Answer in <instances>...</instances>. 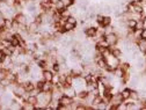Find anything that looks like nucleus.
Here are the masks:
<instances>
[{
    "instance_id": "obj_1",
    "label": "nucleus",
    "mask_w": 146,
    "mask_h": 110,
    "mask_svg": "<svg viewBox=\"0 0 146 110\" xmlns=\"http://www.w3.org/2000/svg\"><path fill=\"white\" fill-rule=\"evenodd\" d=\"M104 38L106 41L108 42L109 46H114V45H117L118 41H119V37L116 32H110V34H107L104 35Z\"/></svg>"
},
{
    "instance_id": "obj_2",
    "label": "nucleus",
    "mask_w": 146,
    "mask_h": 110,
    "mask_svg": "<svg viewBox=\"0 0 146 110\" xmlns=\"http://www.w3.org/2000/svg\"><path fill=\"white\" fill-rule=\"evenodd\" d=\"M72 103H73V97H70L65 94H63V96L59 99V104L65 107V109H67V107H70Z\"/></svg>"
},
{
    "instance_id": "obj_3",
    "label": "nucleus",
    "mask_w": 146,
    "mask_h": 110,
    "mask_svg": "<svg viewBox=\"0 0 146 110\" xmlns=\"http://www.w3.org/2000/svg\"><path fill=\"white\" fill-rule=\"evenodd\" d=\"M84 31H85L86 37H94L98 32V28L96 27H87V28H85Z\"/></svg>"
},
{
    "instance_id": "obj_4",
    "label": "nucleus",
    "mask_w": 146,
    "mask_h": 110,
    "mask_svg": "<svg viewBox=\"0 0 146 110\" xmlns=\"http://www.w3.org/2000/svg\"><path fill=\"white\" fill-rule=\"evenodd\" d=\"M54 72L51 70H43V80L44 81H52Z\"/></svg>"
},
{
    "instance_id": "obj_5",
    "label": "nucleus",
    "mask_w": 146,
    "mask_h": 110,
    "mask_svg": "<svg viewBox=\"0 0 146 110\" xmlns=\"http://www.w3.org/2000/svg\"><path fill=\"white\" fill-rule=\"evenodd\" d=\"M137 45H138V49L140 52H143V53L146 52V40L145 38H139L137 42Z\"/></svg>"
},
{
    "instance_id": "obj_6",
    "label": "nucleus",
    "mask_w": 146,
    "mask_h": 110,
    "mask_svg": "<svg viewBox=\"0 0 146 110\" xmlns=\"http://www.w3.org/2000/svg\"><path fill=\"white\" fill-rule=\"evenodd\" d=\"M54 85L52 83V81H44L43 83V87H42V90L43 91H52Z\"/></svg>"
},
{
    "instance_id": "obj_7",
    "label": "nucleus",
    "mask_w": 146,
    "mask_h": 110,
    "mask_svg": "<svg viewBox=\"0 0 146 110\" xmlns=\"http://www.w3.org/2000/svg\"><path fill=\"white\" fill-rule=\"evenodd\" d=\"M76 29V26H73L72 23H70V22H65L64 23V26H63V30H64V32H71V31H73Z\"/></svg>"
},
{
    "instance_id": "obj_8",
    "label": "nucleus",
    "mask_w": 146,
    "mask_h": 110,
    "mask_svg": "<svg viewBox=\"0 0 146 110\" xmlns=\"http://www.w3.org/2000/svg\"><path fill=\"white\" fill-rule=\"evenodd\" d=\"M130 94H131V88H124L121 91V95H122V97H123L124 101L130 99Z\"/></svg>"
},
{
    "instance_id": "obj_9",
    "label": "nucleus",
    "mask_w": 146,
    "mask_h": 110,
    "mask_svg": "<svg viewBox=\"0 0 146 110\" xmlns=\"http://www.w3.org/2000/svg\"><path fill=\"white\" fill-rule=\"evenodd\" d=\"M109 25H113V20H111V17L110 16H108V15H104L103 17V21L101 22V27H107Z\"/></svg>"
},
{
    "instance_id": "obj_10",
    "label": "nucleus",
    "mask_w": 146,
    "mask_h": 110,
    "mask_svg": "<svg viewBox=\"0 0 146 110\" xmlns=\"http://www.w3.org/2000/svg\"><path fill=\"white\" fill-rule=\"evenodd\" d=\"M136 25H137V20H135V19H129L126 21V26L129 29H135Z\"/></svg>"
},
{
    "instance_id": "obj_11",
    "label": "nucleus",
    "mask_w": 146,
    "mask_h": 110,
    "mask_svg": "<svg viewBox=\"0 0 146 110\" xmlns=\"http://www.w3.org/2000/svg\"><path fill=\"white\" fill-rule=\"evenodd\" d=\"M22 109H23V110H35V105L26 101V102L23 103V105H22Z\"/></svg>"
},
{
    "instance_id": "obj_12",
    "label": "nucleus",
    "mask_w": 146,
    "mask_h": 110,
    "mask_svg": "<svg viewBox=\"0 0 146 110\" xmlns=\"http://www.w3.org/2000/svg\"><path fill=\"white\" fill-rule=\"evenodd\" d=\"M26 101L35 105L36 103H37V96H35V95H29V96H28V99H27Z\"/></svg>"
},
{
    "instance_id": "obj_13",
    "label": "nucleus",
    "mask_w": 146,
    "mask_h": 110,
    "mask_svg": "<svg viewBox=\"0 0 146 110\" xmlns=\"http://www.w3.org/2000/svg\"><path fill=\"white\" fill-rule=\"evenodd\" d=\"M67 22H70V23H72L73 26H76V27H77V25H78V19H77L74 15H71L68 19H67Z\"/></svg>"
},
{
    "instance_id": "obj_14",
    "label": "nucleus",
    "mask_w": 146,
    "mask_h": 110,
    "mask_svg": "<svg viewBox=\"0 0 146 110\" xmlns=\"http://www.w3.org/2000/svg\"><path fill=\"white\" fill-rule=\"evenodd\" d=\"M135 29H145V20H138Z\"/></svg>"
},
{
    "instance_id": "obj_15",
    "label": "nucleus",
    "mask_w": 146,
    "mask_h": 110,
    "mask_svg": "<svg viewBox=\"0 0 146 110\" xmlns=\"http://www.w3.org/2000/svg\"><path fill=\"white\" fill-rule=\"evenodd\" d=\"M141 38H145L146 40V28L143 29V31H141Z\"/></svg>"
},
{
    "instance_id": "obj_16",
    "label": "nucleus",
    "mask_w": 146,
    "mask_h": 110,
    "mask_svg": "<svg viewBox=\"0 0 146 110\" xmlns=\"http://www.w3.org/2000/svg\"><path fill=\"white\" fill-rule=\"evenodd\" d=\"M41 4H51V0H41Z\"/></svg>"
},
{
    "instance_id": "obj_17",
    "label": "nucleus",
    "mask_w": 146,
    "mask_h": 110,
    "mask_svg": "<svg viewBox=\"0 0 146 110\" xmlns=\"http://www.w3.org/2000/svg\"><path fill=\"white\" fill-rule=\"evenodd\" d=\"M131 3H133V4H139V3H141V0H131Z\"/></svg>"
},
{
    "instance_id": "obj_18",
    "label": "nucleus",
    "mask_w": 146,
    "mask_h": 110,
    "mask_svg": "<svg viewBox=\"0 0 146 110\" xmlns=\"http://www.w3.org/2000/svg\"><path fill=\"white\" fill-rule=\"evenodd\" d=\"M3 58H4V53L1 52V50H0V62L3 60Z\"/></svg>"
},
{
    "instance_id": "obj_19",
    "label": "nucleus",
    "mask_w": 146,
    "mask_h": 110,
    "mask_svg": "<svg viewBox=\"0 0 146 110\" xmlns=\"http://www.w3.org/2000/svg\"><path fill=\"white\" fill-rule=\"evenodd\" d=\"M145 53H146V52H145Z\"/></svg>"
}]
</instances>
